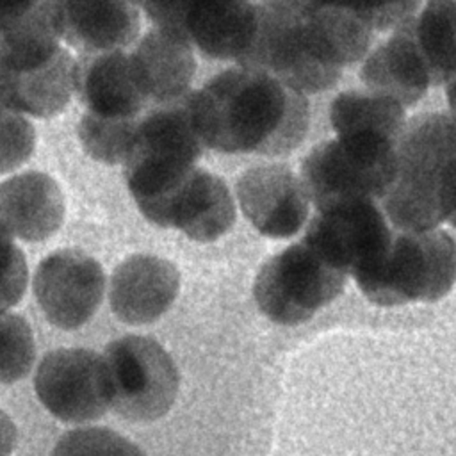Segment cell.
<instances>
[{"label":"cell","mask_w":456,"mask_h":456,"mask_svg":"<svg viewBox=\"0 0 456 456\" xmlns=\"http://www.w3.org/2000/svg\"><path fill=\"white\" fill-rule=\"evenodd\" d=\"M64 196L46 173L27 171L0 182V224L27 242L53 235L64 221Z\"/></svg>","instance_id":"ffe728a7"},{"label":"cell","mask_w":456,"mask_h":456,"mask_svg":"<svg viewBox=\"0 0 456 456\" xmlns=\"http://www.w3.org/2000/svg\"><path fill=\"white\" fill-rule=\"evenodd\" d=\"M436 212L442 223L456 228V157H452L440 176L436 189Z\"/></svg>","instance_id":"1f68e13d"},{"label":"cell","mask_w":456,"mask_h":456,"mask_svg":"<svg viewBox=\"0 0 456 456\" xmlns=\"http://www.w3.org/2000/svg\"><path fill=\"white\" fill-rule=\"evenodd\" d=\"M358 75L367 91L403 107L424 98L431 78L413 36V16L392 28V34L363 57Z\"/></svg>","instance_id":"2e32d148"},{"label":"cell","mask_w":456,"mask_h":456,"mask_svg":"<svg viewBox=\"0 0 456 456\" xmlns=\"http://www.w3.org/2000/svg\"><path fill=\"white\" fill-rule=\"evenodd\" d=\"M456 157V119L445 112L410 118L397 141V173L379 201L395 230L422 232L442 224L436 189L445 164Z\"/></svg>","instance_id":"3957f363"},{"label":"cell","mask_w":456,"mask_h":456,"mask_svg":"<svg viewBox=\"0 0 456 456\" xmlns=\"http://www.w3.org/2000/svg\"><path fill=\"white\" fill-rule=\"evenodd\" d=\"M301 36L312 57L344 71L370 52L374 30L356 12L315 0H292Z\"/></svg>","instance_id":"e0dca14e"},{"label":"cell","mask_w":456,"mask_h":456,"mask_svg":"<svg viewBox=\"0 0 456 456\" xmlns=\"http://www.w3.org/2000/svg\"><path fill=\"white\" fill-rule=\"evenodd\" d=\"M445 98L449 103L451 116L456 119V75L445 84Z\"/></svg>","instance_id":"e575fe53"},{"label":"cell","mask_w":456,"mask_h":456,"mask_svg":"<svg viewBox=\"0 0 456 456\" xmlns=\"http://www.w3.org/2000/svg\"><path fill=\"white\" fill-rule=\"evenodd\" d=\"M32 289L50 324L77 330L96 314L105 290V274L84 251L61 249L39 262Z\"/></svg>","instance_id":"8fae6325"},{"label":"cell","mask_w":456,"mask_h":456,"mask_svg":"<svg viewBox=\"0 0 456 456\" xmlns=\"http://www.w3.org/2000/svg\"><path fill=\"white\" fill-rule=\"evenodd\" d=\"M191 93L192 89L178 100L151 105L139 116L123 162L126 187L150 223L205 150L192 121Z\"/></svg>","instance_id":"7a4b0ae2"},{"label":"cell","mask_w":456,"mask_h":456,"mask_svg":"<svg viewBox=\"0 0 456 456\" xmlns=\"http://www.w3.org/2000/svg\"><path fill=\"white\" fill-rule=\"evenodd\" d=\"M52 456H146L135 444L107 428H80L64 433Z\"/></svg>","instance_id":"4316f807"},{"label":"cell","mask_w":456,"mask_h":456,"mask_svg":"<svg viewBox=\"0 0 456 456\" xmlns=\"http://www.w3.org/2000/svg\"><path fill=\"white\" fill-rule=\"evenodd\" d=\"M330 123L337 135H376L397 142L406 125V112L390 98L367 89H351L331 100Z\"/></svg>","instance_id":"603a6c76"},{"label":"cell","mask_w":456,"mask_h":456,"mask_svg":"<svg viewBox=\"0 0 456 456\" xmlns=\"http://www.w3.org/2000/svg\"><path fill=\"white\" fill-rule=\"evenodd\" d=\"M34 387L43 406L62 422L100 419L110 406L103 358L82 347L45 354Z\"/></svg>","instance_id":"30bf717a"},{"label":"cell","mask_w":456,"mask_h":456,"mask_svg":"<svg viewBox=\"0 0 456 456\" xmlns=\"http://www.w3.org/2000/svg\"><path fill=\"white\" fill-rule=\"evenodd\" d=\"M347 276L324 262L305 242L287 246L260 267L253 296L260 312L276 324H301L337 299Z\"/></svg>","instance_id":"52a82bcc"},{"label":"cell","mask_w":456,"mask_h":456,"mask_svg":"<svg viewBox=\"0 0 456 456\" xmlns=\"http://www.w3.org/2000/svg\"><path fill=\"white\" fill-rule=\"evenodd\" d=\"M135 2L155 27L183 36V18H185V9L189 0H135Z\"/></svg>","instance_id":"4dcf8cb0"},{"label":"cell","mask_w":456,"mask_h":456,"mask_svg":"<svg viewBox=\"0 0 456 456\" xmlns=\"http://www.w3.org/2000/svg\"><path fill=\"white\" fill-rule=\"evenodd\" d=\"M235 196L246 219L271 239H289L308 221L310 200L287 164H258L242 171Z\"/></svg>","instance_id":"7c38bea8"},{"label":"cell","mask_w":456,"mask_h":456,"mask_svg":"<svg viewBox=\"0 0 456 456\" xmlns=\"http://www.w3.org/2000/svg\"><path fill=\"white\" fill-rule=\"evenodd\" d=\"M73 93L75 59L66 48L30 68H0V98L21 114L52 118L64 110Z\"/></svg>","instance_id":"7402d4cb"},{"label":"cell","mask_w":456,"mask_h":456,"mask_svg":"<svg viewBox=\"0 0 456 456\" xmlns=\"http://www.w3.org/2000/svg\"><path fill=\"white\" fill-rule=\"evenodd\" d=\"M349 9L365 20L374 32H388L419 12L422 0H315Z\"/></svg>","instance_id":"f1b7e54d"},{"label":"cell","mask_w":456,"mask_h":456,"mask_svg":"<svg viewBox=\"0 0 456 456\" xmlns=\"http://www.w3.org/2000/svg\"><path fill=\"white\" fill-rule=\"evenodd\" d=\"M413 36L431 86H445L456 75V0H426L413 16Z\"/></svg>","instance_id":"cb8c5ba5"},{"label":"cell","mask_w":456,"mask_h":456,"mask_svg":"<svg viewBox=\"0 0 456 456\" xmlns=\"http://www.w3.org/2000/svg\"><path fill=\"white\" fill-rule=\"evenodd\" d=\"M180 290L176 265L155 255H132L112 273L109 301L125 324H150L164 315Z\"/></svg>","instance_id":"9a60e30c"},{"label":"cell","mask_w":456,"mask_h":456,"mask_svg":"<svg viewBox=\"0 0 456 456\" xmlns=\"http://www.w3.org/2000/svg\"><path fill=\"white\" fill-rule=\"evenodd\" d=\"M256 28V2L189 0L183 36L201 55L237 62L251 45Z\"/></svg>","instance_id":"d6986e66"},{"label":"cell","mask_w":456,"mask_h":456,"mask_svg":"<svg viewBox=\"0 0 456 456\" xmlns=\"http://www.w3.org/2000/svg\"><path fill=\"white\" fill-rule=\"evenodd\" d=\"M36 344L30 324L16 314L0 315V383L23 379L32 369Z\"/></svg>","instance_id":"484cf974"},{"label":"cell","mask_w":456,"mask_h":456,"mask_svg":"<svg viewBox=\"0 0 456 456\" xmlns=\"http://www.w3.org/2000/svg\"><path fill=\"white\" fill-rule=\"evenodd\" d=\"M62 39L80 53L125 50L139 36L135 0H61Z\"/></svg>","instance_id":"44dd1931"},{"label":"cell","mask_w":456,"mask_h":456,"mask_svg":"<svg viewBox=\"0 0 456 456\" xmlns=\"http://www.w3.org/2000/svg\"><path fill=\"white\" fill-rule=\"evenodd\" d=\"M397 173V142L376 135H335L301 160L299 178L315 210L370 198L381 201Z\"/></svg>","instance_id":"5b68a950"},{"label":"cell","mask_w":456,"mask_h":456,"mask_svg":"<svg viewBox=\"0 0 456 456\" xmlns=\"http://www.w3.org/2000/svg\"><path fill=\"white\" fill-rule=\"evenodd\" d=\"M27 280L25 255L5 226L0 224V315L23 297Z\"/></svg>","instance_id":"f546056e"},{"label":"cell","mask_w":456,"mask_h":456,"mask_svg":"<svg viewBox=\"0 0 456 456\" xmlns=\"http://www.w3.org/2000/svg\"><path fill=\"white\" fill-rule=\"evenodd\" d=\"M128 59L150 107L178 100L191 91L196 59L183 36L155 27L135 43Z\"/></svg>","instance_id":"ac0fdd59"},{"label":"cell","mask_w":456,"mask_h":456,"mask_svg":"<svg viewBox=\"0 0 456 456\" xmlns=\"http://www.w3.org/2000/svg\"><path fill=\"white\" fill-rule=\"evenodd\" d=\"M362 294L376 305L433 303L456 283V240L445 230H395L387 255L354 276Z\"/></svg>","instance_id":"277c9868"},{"label":"cell","mask_w":456,"mask_h":456,"mask_svg":"<svg viewBox=\"0 0 456 456\" xmlns=\"http://www.w3.org/2000/svg\"><path fill=\"white\" fill-rule=\"evenodd\" d=\"M191 112L205 148L221 153L287 155L310 128L306 94L244 66L223 69L192 91Z\"/></svg>","instance_id":"6da1fadb"},{"label":"cell","mask_w":456,"mask_h":456,"mask_svg":"<svg viewBox=\"0 0 456 456\" xmlns=\"http://www.w3.org/2000/svg\"><path fill=\"white\" fill-rule=\"evenodd\" d=\"M75 93L84 112L103 119H137L150 107L125 50L80 53L75 59Z\"/></svg>","instance_id":"5bb4252c"},{"label":"cell","mask_w":456,"mask_h":456,"mask_svg":"<svg viewBox=\"0 0 456 456\" xmlns=\"http://www.w3.org/2000/svg\"><path fill=\"white\" fill-rule=\"evenodd\" d=\"M235 214V200L224 180L196 166L167 196L151 223L176 228L196 242H212L233 226Z\"/></svg>","instance_id":"4fadbf2b"},{"label":"cell","mask_w":456,"mask_h":456,"mask_svg":"<svg viewBox=\"0 0 456 456\" xmlns=\"http://www.w3.org/2000/svg\"><path fill=\"white\" fill-rule=\"evenodd\" d=\"M0 100H2V98H0ZM2 102H4V100H2ZM4 103H5V102H4Z\"/></svg>","instance_id":"8d00e7d4"},{"label":"cell","mask_w":456,"mask_h":456,"mask_svg":"<svg viewBox=\"0 0 456 456\" xmlns=\"http://www.w3.org/2000/svg\"><path fill=\"white\" fill-rule=\"evenodd\" d=\"M237 66L260 69L303 94L328 91L342 77L308 52L292 0L256 2V28Z\"/></svg>","instance_id":"9c48e42d"},{"label":"cell","mask_w":456,"mask_h":456,"mask_svg":"<svg viewBox=\"0 0 456 456\" xmlns=\"http://www.w3.org/2000/svg\"><path fill=\"white\" fill-rule=\"evenodd\" d=\"M249 2H264V0H249Z\"/></svg>","instance_id":"d590c367"},{"label":"cell","mask_w":456,"mask_h":456,"mask_svg":"<svg viewBox=\"0 0 456 456\" xmlns=\"http://www.w3.org/2000/svg\"><path fill=\"white\" fill-rule=\"evenodd\" d=\"M110 406L134 422L157 420L169 411L178 394V369L153 338L126 335L103 353Z\"/></svg>","instance_id":"8992f818"},{"label":"cell","mask_w":456,"mask_h":456,"mask_svg":"<svg viewBox=\"0 0 456 456\" xmlns=\"http://www.w3.org/2000/svg\"><path fill=\"white\" fill-rule=\"evenodd\" d=\"M16 444V428L5 411L0 410V456H9Z\"/></svg>","instance_id":"836d02e7"},{"label":"cell","mask_w":456,"mask_h":456,"mask_svg":"<svg viewBox=\"0 0 456 456\" xmlns=\"http://www.w3.org/2000/svg\"><path fill=\"white\" fill-rule=\"evenodd\" d=\"M41 0H0V34L23 21Z\"/></svg>","instance_id":"d6a6232c"},{"label":"cell","mask_w":456,"mask_h":456,"mask_svg":"<svg viewBox=\"0 0 456 456\" xmlns=\"http://www.w3.org/2000/svg\"><path fill=\"white\" fill-rule=\"evenodd\" d=\"M394 232L379 201L358 198L317 210L301 242L331 267L354 278L387 255Z\"/></svg>","instance_id":"ba28073f"},{"label":"cell","mask_w":456,"mask_h":456,"mask_svg":"<svg viewBox=\"0 0 456 456\" xmlns=\"http://www.w3.org/2000/svg\"><path fill=\"white\" fill-rule=\"evenodd\" d=\"M137 119H103L84 112L78 121L84 151L103 164H123L134 141Z\"/></svg>","instance_id":"d4e9b609"},{"label":"cell","mask_w":456,"mask_h":456,"mask_svg":"<svg viewBox=\"0 0 456 456\" xmlns=\"http://www.w3.org/2000/svg\"><path fill=\"white\" fill-rule=\"evenodd\" d=\"M36 146L34 125L0 100V175L25 164Z\"/></svg>","instance_id":"83f0119b"}]
</instances>
